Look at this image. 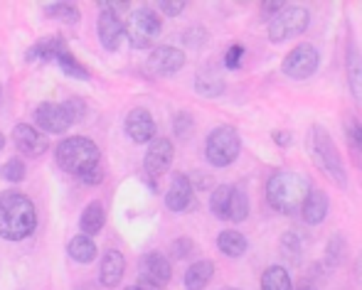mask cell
I'll return each instance as SVG.
<instances>
[{
  "label": "cell",
  "mask_w": 362,
  "mask_h": 290,
  "mask_svg": "<svg viewBox=\"0 0 362 290\" xmlns=\"http://www.w3.org/2000/svg\"><path fill=\"white\" fill-rule=\"evenodd\" d=\"M249 217V197L242 187L232 185V200H229V219L227 222L242 224Z\"/></svg>",
  "instance_id": "26"
},
{
  "label": "cell",
  "mask_w": 362,
  "mask_h": 290,
  "mask_svg": "<svg viewBox=\"0 0 362 290\" xmlns=\"http://www.w3.org/2000/svg\"><path fill=\"white\" fill-rule=\"evenodd\" d=\"M310 25V13L303 5H284L269 23V40L274 44H281L296 35L305 32Z\"/></svg>",
  "instance_id": "6"
},
{
  "label": "cell",
  "mask_w": 362,
  "mask_h": 290,
  "mask_svg": "<svg viewBox=\"0 0 362 290\" xmlns=\"http://www.w3.org/2000/svg\"><path fill=\"white\" fill-rule=\"evenodd\" d=\"M242 57H244V47H242V44H232V47H229L227 52H224L222 64L227 69H237L239 62H242Z\"/></svg>",
  "instance_id": "34"
},
{
  "label": "cell",
  "mask_w": 362,
  "mask_h": 290,
  "mask_svg": "<svg viewBox=\"0 0 362 290\" xmlns=\"http://www.w3.org/2000/svg\"><path fill=\"white\" fill-rule=\"evenodd\" d=\"M160 10H163V15H168V18H175V15H180L182 10H185V3H170V0H163Z\"/></svg>",
  "instance_id": "37"
},
{
  "label": "cell",
  "mask_w": 362,
  "mask_h": 290,
  "mask_svg": "<svg viewBox=\"0 0 362 290\" xmlns=\"http://www.w3.org/2000/svg\"><path fill=\"white\" fill-rule=\"evenodd\" d=\"M67 253L74 258L76 263H91L96 258V243H94V238L86 236V234H76L72 241H69Z\"/></svg>",
  "instance_id": "24"
},
{
  "label": "cell",
  "mask_w": 362,
  "mask_h": 290,
  "mask_svg": "<svg viewBox=\"0 0 362 290\" xmlns=\"http://www.w3.org/2000/svg\"><path fill=\"white\" fill-rule=\"evenodd\" d=\"M281 8H284V3H262V13H264V15H269V13L276 15Z\"/></svg>",
  "instance_id": "40"
},
{
  "label": "cell",
  "mask_w": 362,
  "mask_h": 290,
  "mask_svg": "<svg viewBox=\"0 0 362 290\" xmlns=\"http://www.w3.org/2000/svg\"><path fill=\"white\" fill-rule=\"evenodd\" d=\"M45 15L52 20H59V23H67V25H74L79 23V10L76 5L72 3H52L45 8Z\"/></svg>",
  "instance_id": "30"
},
{
  "label": "cell",
  "mask_w": 362,
  "mask_h": 290,
  "mask_svg": "<svg viewBox=\"0 0 362 290\" xmlns=\"http://www.w3.org/2000/svg\"><path fill=\"white\" fill-rule=\"evenodd\" d=\"M313 155L323 172L335 182L338 187H348V172H345L340 150L335 147V140L323 126H313Z\"/></svg>",
  "instance_id": "4"
},
{
  "label": "cell",
  "mask_w": 362,
  "mask_h": 290,
  "mask_svg": "<svg viewBox=\"0 0 362 290\" xmlns=\"http://www.w3.org/2000/svg\"><path fill=\"white\" fill-rule=\"evenodd\" d=\"M195 205V185L187 175H173L170 187L165 192V207L170 212H187Z\"/></svg>",
  "instance_id": "14"
},
{
  "label": "cell",
  "mask_w": 362,
  "mask_h": 290,
  "mask_svg": "<svg viewBox=\"0 0 362 290\" xmlns=\"http://www.w3.org/2000/svg\"><path fill=\"white\" fill-rule=\"evenodd\" d=\"M35 123H37V128H42V133H54V135L64 133V131L74 126L67 109H64V104H52V101L40 104L35 109Z\"/></svg>",
  "instance_id": "9"
},
{
  "label": "cell",
  "mask_w": 362,
  "mask_h": 290,
  "mask_svg": "<svg viewBox=\"0 0 362 290\" xmlns=\"http://www.w3.org/2000/svg\"><path fill=\"white\" fill-rule=\"evenodd\" d=\"M328 207H330L328 195H325L323 190H313L300 212H303V219L308 224H320L325 217H328Z\"/></svg>",
  "instance_id": "21"
},
{
  "label": "cell",
  "mask_w": 362,
  "mask_h": 290,
  "mask_svg": "<svg viewBox=\"0 0 362 290\" xmlns=\"http://www.w3.org/2000/svg\"><path fill=\"white\" fill-rule=\"evenodd\" d=\"M272 138H274V143L281 145V147H288L291 145V133H286V131H281V133H274Z\"/></svg>",
  "instance_id": "39"
},
{
  "label": "cell",
  "mask_w": 362,
  "mask_h": 290,
  "mask_svg": "<svg viewBox=\"0 0 362 290\" xmlns=\"http://www.w3.org/2000/svg\"><path fill=\"white\" fill-rule=\"evenodd\" d=\"M104 222H106V212H104V205L101 202H89V205L84 207V212H81V234H86V236H94V234H99L101 229H104Z\"/></svg>",
  "instance_id": "22"
},
{
  "label": "cell",
  "mask_w": 362,
  "mask_h": 290,
  "mask_svg": "<svg viewBox=\"0 0 362 290\" xmlns=\"http://www.w3.org/2000/svg\"><path fill=\"white\" fill-rule=\"evenodd\" d=\"M3 147H5V135L0 133V150H3Z\"/></svg>",
  "instance_id": "43"
},
{
  "label": "cell",
  "mask_w": 362,
  "mask_h": 290,
  "mask_svg": "<svg viewBox=\"0 0 362 290\" xmlns=\"http://www.w3.org/2000/svg\"><path fill=\"white\" fill-rule=\"evenodd\" d=\"M242 150V138L232 126H217L205 140V155L207 162L215 167H227L237 160Z\"/></svg>",
  "instance_id": "5"
},
{
  "label": "cell",
  "mask_w": 362,
  "mask_h": 290,
  "mask_svg": "<svg viewBox=\"0 0 362 290\" xmlns=\"http://www.w3.org/2000/svg\"><path fill=\"white\" fill-rule=\"evenodd\" d=\"M192 238H175V241H173V246H170V253H173V258H185L187 253L192 251Z\"/></svg>",
  "instance_id": "35"
},
{
  "label": "cell",
  "mask_w": 362,
  "mask_h": 290,
  "mask_svg": "<svg viewBox=\"0 0 362 290\" xmlns=\"http://www.w3.org/2000/svg\"><path fill=\"white\" fill-rule=\"evenodd\" d=\"M173 157H175V150H173L170 138H156L151 140V147L146 150V160H144V170L148 177H163L173 165Z\"/></svg>",
  "instance_id": "11"
},
{
  "label": "cell",
  "mask_w": 362,
  "mask_h": 290,
  "mask_svg": "<svg viewBox=\"0 0 362 290\" xmlns=\"http://www.w3.org/2000/svg\"><path fill=\"white\" fill-rule=\"evenodd\" d=\"M355 271H358V278L362 281V256L358 258V268H355Z\"/></svg>",
  "instance_id": "42"
},
{
  "label": "cell",
  "mask_w": 362,
  "mask_h": 290,
  "mask_svg": "<svg viewBox=\"0 0 362 290\" xmlns=\"http://www.w3.org/2000/svg\"><path fill=\"white\" fill-rule=\"evenodd\" d=\"M156 121H153L151 111L146 109H134L129 116H126V133L134 143L144 145L156 140Z\"/></svg>",
  "instance_id": "16"
},
{
  "label": "cell",
  "mask_w": 362,
  "mask_h": 290,
  "mask_svg": "<svg viewBox=\"0 0 362 290\" xmlns=\"http://www.w3.org/2000/svg\"><path fill=\"white\" fill-rule=\"evenodd\" d=\"M192 128H195V121H192V116L187 114V111H182V114H177L175 119H173V131H175L177 138H190L192 135Z\"/></svg>",
  "instance_id": "32"
},
{
  "label": "cell",
  "mask_w": 362,
  "mask_h": 290,
  "mask_svg": "<svg viewBox=\"0 0 362 290\" xmlns=\"http://www.w3.org/2000/svg\"><path fill=\"white\" fill-rule=\"evenodd\" d=\"M64 47H67L64 40L52 35V37H45V40H40V42H35L33 47L28 49L25 59H28V62H35V59H40V62H52V59H57V54L62 52Z\"/></svg>",
  "instance_id": "19"
},
{
  "label": "cell",
  "mask_w": 362,
  "mask_h": 290,
  "mask_svg": "<svg viewBox=\"0 0 362 290\" xmlns=\"http://www.w3.org/2000/svg\"><path fill=\"white\" fill-rule=\"evenodd\" d=\"M195 91L200 96H207V99H215V96L224 94V79H222V74L215 69V64H207L205 69H200V72H197Z\"/></svg>",
  "instance_id": "18"
},
{
  "label": "cell",
  "mask_w": 362,
  "mask_h": 290,
  "mask_svg": "<svg viewBox=\"0 0 362 290\" xmlns=\"http://www.w3.org/2000/svg\"><path fill=\"white\" fill-rule=\"evenodd\" d=\"M313 192L310 180L300 172L293 170H279L269 177L267 182V200L281 215H296L303 210L305 200Z\"/></svg>",
  "instance_id": "3"
},
{
  "label": "cell",
  "mask_w": 362,
  "mask_h": 290,
  "mask_svg": "<svg viewBox=\"0 0 362 290\" xmlns=\"http://www.w3.org/2000/svg\"><path fill=\"white\" fill-rule=\"evenodd\" d=\"M318 64H320L318 49L310 42H300L298 47H293L286 54V59H284V64H281V72L293 81H303L315 74Z\"/></svg>",
  "instance_id": "8"
},
{
  "label": "cell",
  "mask_w": 362,
  "mask_h": 290,
  "mask_svg": "<svg viewBox=\"0 0 362 290\" xmlns=\"http://www.w3.org/2000/svg\"><path fill=\"white\" fill-rule=\"evenodd\" d=\"M281 246H284V251L288 253L291 261H296V258L300 256V241L293 236V234H286V236L281 238Z\"/></svg>",
  "instance_id": "36"
},
{
  "label": "cell",
  "mask_w": 362,
  "mask_h": 290,
  "mask_svg": "<svg viewBox=\"0 0 362 290\" xmlns=\"http://www.w3.org/2000/svg\"><path fill=\"white\" fill-rule=\"evenodd\" d=\"M57 165L86 185H99L104 180L99 147L84 135H69L57 145Z\"/></svg>",
  "instance_id": "1"
},
{
  "label": "cell",
  "mask_w": 362,
  "mask_h": 290,
  "mask_svg": "<svg viewBox=\"0 0 362 290\" xmlns=\"http://www.w3.org/2000/svg\"><path fill=\"white\" fill-rule=\"evenodd\" d=\"M64 109H67L69 119H72V123H81L86 116V104L81 99H69L67 104H64Z\"/></svg>",
  "instance_id": "33"
},
{
  "label": "cell",
  "mask_w": 362,
  "mask_h": 290,
  "mask_svg": "<svg viewBox=\"0 0 362 290\" xmlns=\"http://www.w3.org/2000/svg\"><path fill=\"white\" fill-rule=\"evenodd\" d=\"M185 67V52L173 44H163V47H156L148 57V69L158 76H173Z\"/></svg>",
  "instance_id": "12"
},
{
  "label": "cell",
  "mask_w": 362,
  "mask_h": 290,
  "mask_svg": "<svg viewBox=\"0 0 362 290\" xmlns=\"http://www.w3.org/2000/svg\"><path fill=\"white\" fill-rule=\"evenodd\" d=\"M348 81L355 99L362 104V54H358L355 49H350L348 54Z\"/></svg>",
  "instance_id": "28"
},
{
  "label": "cell",
  "mask_w": 362,
  "mask_h": 290,
  "mask_svg": "<svg viewBox=\"0 0 362 290\" xmlns=\"http://www.w3.org/2000/svg\"><path fill=\"white\" fill-rule=\"evenodd\" d=\"M126 290H144V288H141V286H129Z\"/></svg>",
  "instance_id": "44"
},
{
  "label": "cell",
  "mask_w": 362,
  "mask_h": 290,
  "mask_svg": "<svg viewBox=\"0 0 362 290\" xmlns=\"http://www.w3.org/2000/svg\"><path fill=\"white\" fill-rule=\"evenodd\" d=\"M126 273V258L124 253H119L116 248H111V251L104 253V258H101V266H99V281L104 288H114L121 283V278H124Z\"/></svg>",
  "instance_id": "17"
},
{
  "label": "cell",
  "mask_w": 362,
  "mask_h": 290,
  "mask_svg": "<svg viewBox=\"0 0 362 290\" xmlns=\"http://www.w3.org/2000/svg\"><path fill=\"white\" fill-rule=\"evenodd\" d=\"M262 290H293L286 268L284 266H269L262 276Z\"/></svg>",
  "instance_id": "25"
},
{
  "label": "cell",
  "mask_w": 362,
  "mask_h": 290,
  "mask_svg": "<svg viewBox=\"0 0 362 290\" xmlns=\"http://www.w3.org/2000/svg\"><path fill=\"white\" fill-rule=\"evenodd\" d=\"M163 30V20L160 15L156 13L153 8H139L131 13V23L126 28V37L131 40L136 49H144L151 44V40L156 37L158 32Z\"/></svg>",
  "instance_id": "7"
},
{
  "label": "cell",
  "mask_w": 362,
  "mask_h": 290,
  "mask_svg": "<svg viewBox=\"0 0 362 290\" xmlns=\"http://www.w3.org/2000/svg\"><path fill=\"white\" fill-rule=\"evenodd\" d=\"M224 290H237V288H224Z\"/></svg>",
  "instance_id": "45"
},
{
  "label": "cell",
  "mask_w": 362,
  "mask_h": 290,
  "mask_svg": "<svg viewBox=\"0 0 362 290\" xmlns=\"http://www.w3.org/2000/svg\"><path fill=\"white\" fill-rule=\"evenodd\" d=\"M298 290H315V286H313V283H300Z\"/></svg>",
  "instance_id": "41"
},
{
  "label": "cell",
  "mask_w": 362,
  "mask_h": 290,
  "mask_svg": "<svg viewBox=\"0 0 362 290\" xmlns=\"http://www.w3.org/2000/svg\"><path fill=\"white\" fill-rule=\"evenodd\" d=\"M247 236L239 231H234V229H224V231H219L217 236V248L224 253V256L229 258H239L247 253Z\"/></svg>",
  "instance_id": "20"
},
{
  "label": "cell",
  "mask_w": 362,
  "mask_h": 290,
  "mask_svg": "<svg viewBox=\"0 0 362 290\" xmlns=\"http://www.w3.org/2000/svg\"><path fill=\"white\" fill-rule=\"evenodd\" d=\"M54 62L62 67V72L67 74V76H74V79H84V81L89 79V72H86V67L74 57L72 52H69L67 47H64L62 52L57 54V59H54Z\"/></svg>",
  "instance_id": "29"
},
{
  "label": "cell",
  "mask_w": 362,
  "mask_h": 290,
  "mask_svg": "<svg viewBox=\"0 0 362 290\" xmlns=\"http://www.w3.org/2000/svg\"><path fill=\"white\" fill-rule=\"evenodd\" d=\"M25 162L20 160V157H10V160H5V165L0 167V177H3L5 182H23L25 180Z\"/></svg>",
  "instance_id": "31"
},
{
  "label": "cell",
  "mask_w": 362,
  "mask_h": 290,
  "mask_svg": "<svg viewBox=\"0 0 362 290\" xmlns=\"http://www.w3.org/2000/svg\"><path fill=\"white\" fill-rule=\"evenodd\" d=\"M13 143L28 157H40L47 150V135L40 128H33V126H28V123H18L13 128Z\"/></svg>",
  "instance_id": "15"
},
{
  "label": "cell",
  "mask_w": 362,
  "mask_h": 290,
  "mask_svg": "<svg viewBox=\"0 0 362 290\" xmlns=\"http://www.w3.org/2000/svg\"><path fill=\"white\" fill-rule=\"evenodd\" d=\"M229 200H232V185H219L210 197V210L212 215L222 222L229 219Z\"/></svg>",
  "instance_id": "27"
},
{
  "label": "cell",
  "mask_w": 362,
  "mask_h": 290,
  "mask_svg": "<svg viewBox=\"0 0 362 290\" xmlns=\"http://www.w3.org/2000/svg\"><path fill=\"white\" fill-rule=\"evenodd\" d=\"M348 135H350V140H353V145L362 152V123L355 121V123L348 128Z\"/></svg>",
  "instance_id": "38"
},
{
  "label": "cell",
  "mask_w": 362,
  "mask_h": 290,
  "mask_svg": "<svg viewBox=\"0 0 362 290\" xmlns=\"http://www.w3.org/2000/svg\"><path fill=\"white\" fill-rule=\"evenodd\" d=\"M215 276V263L212 261H195L185 271V288L187 290H202Z\"/></svg>",
  "instance_id": "23"
},
{
  "label": "cell",
  "mask_w": 362,
  "mask_h": 290,
  "mask_svg": "<svg viewBox=\"0 0 362 290\" xmlns=\"http://www.w3.org/2000/svg\"><path fill=\"white\" fill-rule=\"evenodd\" d=\"M96 32H99L101 47L109 49V52H116V49L121 47V42H124V37H126V28H124V23H121V18L114 13V10L106 8V5H101L99 23H96Z\"/></svg>",
  "instance_id": "10"
},
{
  "label": "cell",
  "mask_w": 362,
  "mask_h": 290,
  "mask_svg": "<svg viewBox=\"0 0 362 290\" xmlns=\"http://www.w3.org/2000/svg\"><path fill=\"white\" fill-rule=\"evenodd\" d=\"M170 278H173L170 261L158 251L146 253L144 261H141V283L153 288H163L170 283Z\"/></svg>",
  "instance_id": "13"
},
{
  "label": "cell",
  "mask_w": 362,
  "mask_h": 290,
  "mask_svg": "<svg viewBox=\"0 0 362 290\" xmlns=\"http://www.w3.org/2000/svg\"><path fill=\"white\" fill-rule=\"evenodd\" d=\"M37 226V212L28 195L15 190L0 192V238L23 241Z\"/></svg>",
  "instance_id": "2"
}]
</instances>
